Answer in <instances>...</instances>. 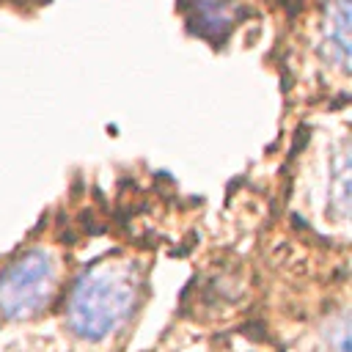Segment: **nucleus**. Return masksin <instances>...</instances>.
<instances>
[{
    "mask_svg": "<svg viewBox=\"0 0 352 352\" xmlns=\"http://www.w3.org/2000/svg\"><path fill=\"white\" fill-rule=\"evenodd\" d=\"M55 292V264L41 250H28L0 275V316L22 319L47 302Z\"/></svg>",
    "mask_w": 352,
    "mask_h": 352,
    "instance_id": "2",
    "label": "nucleus"
},
{
    "mask_svg": "<svg viewBox=\"0 0 352 352\" xmlns=\"http://www.w3.org/2000/svg\"><path fill=\"white\" fill-rule=\"evenodd\" d=\"M324 22H327L324 38H327V44L336 47L341 69H346V63H349V0H333Z\"/></svg>",
    "mask_w": 352,
    "mask_h": 352,
    "instance_id": "4",
    "label": "nucleus"
},
{
    "mask_svg": "<svg viewBox=\"0 0 352 352\" xmlns=\"http://www.w3.org/2000/svg\"><path fill=\"white\" fill-rule=\"evenodd\" d=\"M192 22L198 33L223 38L234 25V11L226 0H195L192 6Z\"/></svg>",
    "mask_w": 352,
    "mask_h": 352,
    "instance_id": "3",
    "label": "nucleus"
},
{
    "mask_svg": "<svg viewBox=\"0 0 352 352\" xmlns=\"http://www.w3.org/2000/svg\"><path fill=\"white\" fill-rule=\"evenodd\" d=\"M132 302H135L132 272L96 267L74 283L66 305V319L77 336L96 341L110 330H116L129 316Z\"/></svg>",
    "mask_w": 352,
    "mask_h": 352,
    "instance_id": "1",
    "label": "nucleus"
}]
</instances>
